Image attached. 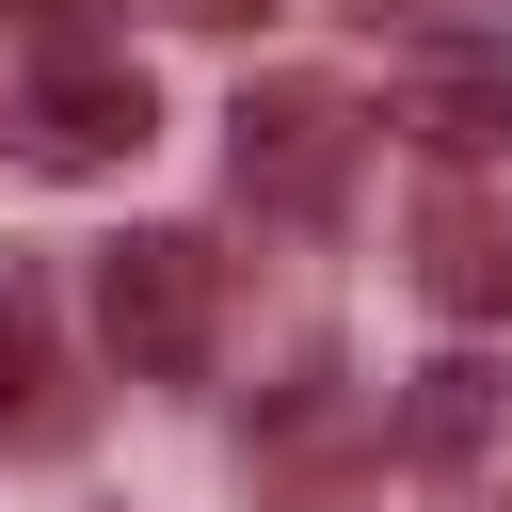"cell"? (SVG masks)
Segmentation results:
<instances>
[{
  "instance_id": "cell-3",
  "label": "cell",
  "mask_w": 512,
  "mask_h": 512,
  "mask_svg": "<svg viewBox=\"0 0 512 512\" xmlns=\"http://www.w3.org/2000/svg\"><path fill=\"white\" fill-rule=\"evenodd\" d=\"M224 128H240V192H256V208H288V224H320V208L352 192V144H368L336 80H240V112H224Z\"/></svg>"
},
{
  "instance_id": "cell-4",
  "label": "cell",
  "mask_w": 512,
  "mask_h": 512,
  "mask_svg": "<svg viewBox=\"0 0 512 512\" xmlns=\"http://www.w3.org/2000/svg\"><path fill=\"white\" fill-rule=\"evenodd\" d=\"M400 128H416L432 160H480V144L512 128V64H496V48H400Z\"/></svg>"
},
{
  "instance_id": "cell-1",
  "label": "cell",
  "mask_w": 512,
  "mask_h": 512,
  "mask_svg": "<svg viewBox=\"0 0 512 512\" xmlns=\"http://www.w3.org/2000/svg\"><path fill=\"white\" fill-rule=\"evenodd\" d=\"M0 144H16L32 176H112V160H144V144H160V96H144V64H128V48H48V64L16 80Z\"/></svg>"
},
{
  "instance_id": "cell-6",
  "label": "cell",
  "mask_w": 512,
  "mask_h": 512,
  "mask_svg": "<svg viewBox=\"0 0 512 512\" xmlns=\"http://www.w3.org/2000/svg\"><path fill=\"white\" fill-rule=\"evenodd\" d=\"M496 432V368H416V400H400V464H464Z\"/></svg>"
},
{
  "instance_id": "cell-5",
  "label": "cell",
  "mask_w": 512,
  "mask_h": 512,
  "mask_svg": "<svg viewBox=\"0 0 512 512\" xmlns=\"http://www.w3.org/2000/svg\"><path fill=\"white\" fill-rule=\"evenodd\" d=\"M416 288H432L448 320H512V208L432 192V224H416Z\"/></svg>"
},
{
  "instance_id": "cell-2",
  "label": "cell",
  "mask_w": 512,
  "mask_h": 512,
  "mask_svg": "<svg viewBox=\"0 0 512 512\" xmlns=\"http://www.w3.org/2000/svg\"><path fill=\"white\" fill-rule=\"evenodd\" d=\"M96 336H112L128 384H192V368H208V240H192V224L112 240V256H96Z\"/></svg>"
},
{
  "instance_id": "cell-7",
  "label": "cell",
  "mask_w": 512,
  "mask_h": 512,
  "mask_svg": "<svg viewBox=\"0 0 512 512\" xmlns=\"http://www.w3.org/2000/svg\"><path fill=\"white\" fill-rule=\"evenodd\" d=\"M112 16L128 0H0V32H32V48H112Z\"/></svg>"
},
{
  "instance_id": "cell-8",
  "label": "cell",
  "mask_w": 512,
  "mask_h": 512,
  "mask_svg": "<svg viewBox=\"0 0 512 512\" xmlns=\"http://www.w3.org/2000/svg\"><path fill=\"white\" fill-rule=\"evenodd\" d=\"M32 368H48V336H32V288H16V272H0V416H16V400H32Z\"/></svg>"
}]
</instances>
